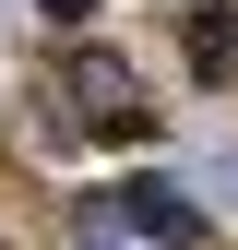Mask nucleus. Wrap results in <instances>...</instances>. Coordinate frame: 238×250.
Returning a JSON list of instances; mask_svg holds the SVG:
<instances>
[{"mask_svg": "<svg viewBox=\"0 0 238 250\" xmlns=\"http://www.w3.org/2000/svg\"><path fill=\"white\" fill-rule=\"evenodd\" d=\"M72 107H83V131H107V143L155 131V96H143V72L119 48H72Z\"/></svg>", "mask_w": 238, "mask_h": 250, "instance_id": "nucleus-1", "label": "nucleus"}, {"mask_svg": "<svg viewBox=\"0 0 238 250\" xmlns=\"http://www.w3.org/2000/svg\"><path fill=\"white\" fill-rule=\"evenodd\" d=\"M83 214H96V227H131V238H167V250L202 238V203L178 191V179H131L119 203H83Z\"/></svg>", "mask_w": 238, "mask_h": 250, "instance_id": "nucleus-2", "label": "nucleus"}, {"mask_svg": "<svg viewBox=\"0 0 238 250\" xmlns=\"http://www.w3.org/2000/svg\"><path fill=\"white\" fill-rule=\"evenodd\" d=\"M178 48H191L202 83H238V12L226 0H191V12H178Z\"/></svg>", "mask_w": 238, "mask_h": 250, "instance_id": "nucleus-3", "label": "nucleus"}, {"mask_svg": "<svg viewBox=\"0 0 238 250\" xmlns=\"http://www.w3.org/2000/svg\"><path fill=\"white\" fill-rule=\"evenodd\" d=\"M83 12H96V0H48V24H83Z\"/></svg>", "mask_w": 238, "mask_h": 250, "instance_id": "nucleus-4", "label": "nucleus"}]
</instances>
